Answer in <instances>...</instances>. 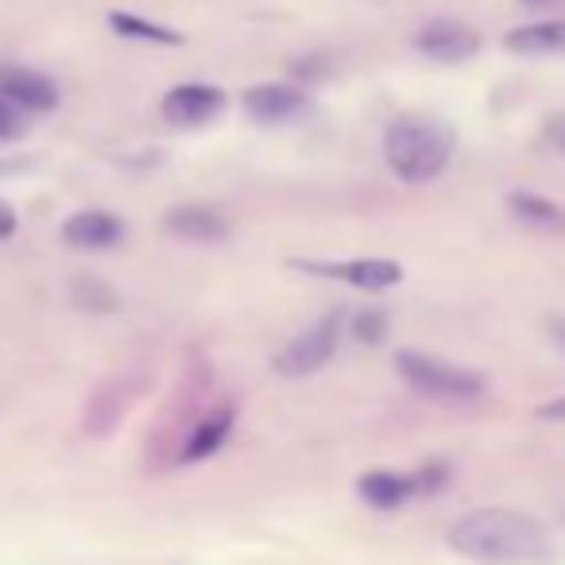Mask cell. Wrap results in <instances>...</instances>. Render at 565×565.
Listing matches in <instances>:
<instances>
[{"label":"cell","mask_w":565,"mask_h":565,"mask_svg":"<svg viewBox=\"0 0 565 565\" xmlns=\"http://www.w3.org/2000/svg\"><path fill=\"white\" fill-rule=\"evenodd\" d=\"M503 47H508L511 55H523V58L565 55V17L562 20H539V24L515 28V32L503 35Z\"/></svg>","instance_id":"obj_14"},{"label":"cell","mask_w":565,"mask_h":565,"mask_svg":"<svg viewBox=\"0 0 565 565\" xmlns=\"http://www.w3.org/2000/svg\"><path fill=\"white\" fill-rule=\"evenodd\" d=\"M163 228L182 244H225L233 236L228 217L210 205H179L163 217Z\"/></svg>","instance_id":"obj_10"},{"label":"cell","mask_w":565,"mask_h":565,"mask_svg":"<svg viewBox=\"0 0 565 565\" xmlns=\"http://www.w3.org/2000/svg\"><path fill=\"white\" fill-rule=\"evenodd\" d=\"M338 338H341V310L338 315H326L322 322H315L310 330H302L299 338H291V345L282 349L271 361V369L279 372L282 380H302L322 372L326 364L338 353Z\"/></svg>","instance_id":"obj_4"},{"label":"cell","mask_w":565,"mask_h":565,"mask_svg":"<svg viewBox=\"0 0 565 565\" xmlns=\"http://www.w3.org/2000/svg\"><path fill=\"white\" fill-rule=\"evenodd\" d=\"M539 418H565V395H557V399L542 403V407H539Z\"/></svg>","instance_id":"obj_22"},{"label":"cell","mask_w":565,"mask_h":565,"mask_svg":"<svg viewBox=\"0 0 565 565\" xmlns=\"http://www.w3.org/2000/svg\"><path fill=\"white\" fill-rule=\"evenodd\" d=\"M546 143L565 156V113H554V117L546 120Z\"/></svg>","instance_id":"obj_20"},{"label":"cell","mask_w":565,"mask_h":565,"mask_svg":"<svg viewBox=\"0 0 565 565\" xmlns=\"http://www.w3.org/2000/svg\"><path fill=\"white\" fill-rule=\"evenodd\" d=\"M387 326H392L387 322V310L369 307L353 318V338L361 341V345H380V341L387 338Z\"/></svg>","instance_id":"obj_17"},{"label":"cell","mask_w":565,"mask_h":565,"mask_svg":"<svg viewBox=\"0 0 565 565\" xmlns=\"http://www.w3.org/2000/svg\"><path fill=\"white\" fill-rule=\"evenodd\" d=\"M454 554L477 565H550L557 542L542 519L511 508H477L446 531Z\"/></svg>","instance_id":"obj_1"},{"label":"cell","mask_w":565,"mask_h":565,"mask_svg":"<svg viewBox=\"0 0 565 565\" xmlns=\"http://www.w3.org/2000/svg\"><path fill=\"white\" fill-rule=\"evenodd\" d=\"M233 423H236V411L228 407V403H225V407H217V411H210V415H205L202 423L190 430V438H186V446H182L179 461L182 465H198V461H205V457H213L228 441V434H233Z\"/></svg>","instance_id":"obj_15"},{"label":"cell","mask_w":565,"mask_h":565,"mask_svg":"<svg viewBox=\"0 0 565 565\" xmlns=\"http://www.w3.org/2000/svg\"><path fill=\"white\" fill-rule=\"evenodd\" d=\"M125 221L113 217L109 210H82L74 217H66L63 225V241L71 248H82V252H109L125 241Z\"/></svg>","instance_id":"obj_11"},{"label":"cell","mask_w":565,"mask_h":565,"mask_svg":"<svg viewBox=\"0 0 565 565\" xmlns=\"http://www.w3.org/2000/svg\"><path fill=\"white\" fill-rule=\"evenodd\" d=\"M74 302H78L82 310H117V295L109 291V287H102L97 279H78L74 282Z\"/></svg>","instance_id":"obj_18"},{"label":"cell","mask_w":565,"mask_h":565,"mask_svg":"<svg viewBox=\"0 0 565 565\" xmlns=\"http://www.w3.org/2000/svg\"><path fill=\"white\" fill-rule=\"evenodd\" d=\"M109 28L125 40H140V43H163V47H179L182 35L167 24H156V20L132 17V12H109Z\"/></svg>","instance_id":"obj_16"},{"label":"cell","mask_w":565,"mask_h":565,"mask_svg":"<svg viewBox=\"0 0 565 565\" xmlns=\"http://www.w3.org/2000/svg\"><path fill=\"white\" fill-rule=\"evenodd\" d=\"M415 47L434 63H465V58H472L480 51V35L477 28L461 24V20L438 17L426 20L415 32Z\"/></svg>","instance_id":"obj_8"},{"label":"cell","mask_w":565,"mask_h":565,"mask_svg":"<svg viewBox=\"0 0 565 565\" xmlns=\"http://www.w3.org/2000/svg\"><path fill=\"white\" fill-rule=\"evenodd\" d=\"M228 105V94L221 86H210V82H182V86L167 89L163 102H159V113L163 120L171 125H186V128H198V125H210L225 113Z\"/></svg>","instance_id":"obj_6"},{"label":"cell","mask_w":565,"mask_h":565,"mask_svg":"<svg viewBox=\"0 0 565 565\" xmlns=\"http://www.w3.org/2000/svg\"><path fill=\"white\" fill-rule=\"evenodd\" d=\"M12 233H17V210L0 198V241H9Z\"/></svg>","instance_id":"obj_21"},{"label":"cell","mask_w":565,"mask_h":565,"mask_svg":"<svg viewBox=\"0 0 565 565\" xmlns=\"http://www.w3.org/2000/svg\"><path fill=\"white\" fill-rule=\"evenodd\" d=\"M0 97L17 105L20 113H51L58 105V86L40 71L0 63Z\"/></svg>","instance_id":"obj_9"},{"label":"cell","mask_w":565,"mask_h":565,"mask_svg":"<svg viewBox=\"0 0 565 565\" xmlns=\"http://www.w3.org/2000/svg\"><path fill=\"white\" fill-rule=\"evenodd\" d=\"M356 495L376 511H395L403 503H411L415 495H423L415 472H395V469H372L356 480Z\"/></svg>","instance_id":"obj_12"},{"label":"cell","mask_w":565,"mask_h":565,"mask_svg":"<svg viewBox=\"0 0 565 565\" xmlns=\"http://www.w3.org/2000/svg\"><path fill=\"white\" fill-rule=\"evenodd\" d=\"M457 148V132L441 117L426 113H403L387 125L384 132V156L387 167L407 186H426L449 167Z\"/></svg>","instance_id":"obj_2"},{"label":"cell","mask_w":565,"mask_h":565,"mask_svg":"<svg viewBox=\"0 0 565 565\" xmlns=\"http://www.w3.org/2000/svg\"><path fill=\"white\" fill-rule=\"evenodd\" d=\"M28 132V113H20L12 102L0 97V143L4 140H20Z\"/></svg>","instance_id":"obj_19"},{"label":"cell","mask_w":565,"mask_h":565,"mask_svg":"<svg viewBox=\"0 0 565 565\" xmlns=\"http://www.w3.org/2000/svg\"><path fill=\"white\" fill-rule=\"evenodd\" d=\"M508 213L519 225L539 236H565V205L550 202V198H542V194L515 190V194L508 198Z\"/></svg>","instance_id":"obj_13"},{"label":"cell","mask_w":565,"mask_h":565,"mask_svg":"<svg viewBox=\"0 0 565 565\" xmlns=\"http://www.w3.org/2000/svg\"><path fill=\"white\" fill-rule=\"evenodd\" d=\"M241 105L256 125H291L295 117L310 113V94L291 82H259V86L244 89Z\"/></svg>","instance_id":"obj_7"},{"label":"cell","mask_w":565,"mask_h":565,"mask_svg":"<svg viewBox=\"0 0 565 565\" xmlns=\"http://www.w3.org/2000/svg\"><path fill=\"white\" fill-rule=\"evenodd\" d=\"M295 271L318 275V279L349 282L356 291H392L403 282V264L380 256H356V259H291Z\"/></svg>","instance_id":"obj_5"},{"label":"cell","mask_w":565,"mask_h":565,"mask_svg":"<svg viewBox=\"0 0 565 565\" xmlns=\"http://www.w3.org/2000/svg\"><path fill=\"white\" fill-rule=\"evenodd\" d=\"M395 369L399 376L415 387L418 395H430V399H446V403H472L484 395V380L469 369H457L449 361L426 353H399L395 356Z\"/></svg>","instance_id":"obj_3"},{"label":"cell","mask_w":565,"mask_h":565,"mask_svg":"<svg viewBox=\"0 0 565 565\" xmlns=\"http://www.w3.org/2000/svg\"><path fill=\"white\" fill-rule=\"evenodd\" d=\"M519 4H557V0H519Z\"/></svg>","instance_id":"obj_23"}]
</instances>
